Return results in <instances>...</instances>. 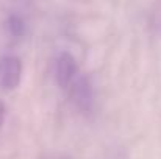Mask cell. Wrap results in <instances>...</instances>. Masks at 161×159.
Masks as SVG:
<instances>
[{
	"mask_svg": "<svg viewBox=\"0 0 161 159\" xmlns=\"http://www.w3.org/2000/svg\"><path fill=\"white\" fill-rule=\"evenodd\" d=\"M69 92V98L72 105L80 112L89 114L94 106V91L91 86V81L85 75H78L72 80L69 87L66 89Z\"/></svg>",
	"mask_w": 161,
	"mask_h": 159,
	"instance_id": "6da1fadb",
	"label": "cell"
},
{
	"mask_svg": "<svg viewBox=\"0 0 161 159\" xmlns=\"http://www.w3.org/2000/svg\"><path fill=\"white\" fill-rule=\"evenodd\" d=\"M22 61L17 56H5L0 59V87L3 91H14L22 80Z\"/></svg>",
	"mask_w": 161,
	"mask_h": 159,
	"instance_id": "7a4b0ae2",
	"label": "cell"
},
{
	"mask_svg": "<svg viewBox=\"0 0 161 159\" xmlns=\"http://www.w3.org/2000/svg\"><path fill=\"white\" fill-rule=\"evenodd\" d=\"M78 73V66L75 58L67 52H63L56 59V69H55V78L61 89H67L72 80Z\"/></svg>",
	"mask_w": 161,
	"mask_h": 159,
	"instance_id": "3957f363",
	"label": "cell"
},
{
	"mask_svg": "<svg viewBox=\"0 0 161 159\" xmlns=\"http://www.w3.org/2000/svg\"><path fill=\"white\" fill-rule=\"evenodd\" d=\"M6 25H8L9 33H11L14 38L24 36V33H25V22H24V19H22L20 16L11 14V16L8 17V20H6Z\"/></svg>",
	"mask_w": 161,
	"mask_h": 159,
	"instance_id": "277c9868",
	"label": "cell"
},
{
	"mask_svg": "<svg viewBox=\"0 0 161 159\" xmlns=\"http://www.w3.org/2000/svg\"><path fill=\"white\" fill-rule=\"evenodd\" d=\"M5 103L0 100V128H2V125H3V120H5Z\"/></svg>",
	"mask_w": 161,
	"mask_h": 159,
	"instance_id": "5b68a950",
	"label": "cell"
},
{
	"mask_svg": "<svg viewBox=\"0 0 161 159\" xmlns=\"http://www.w3.org/2000/svg\"><path fill=\"white\" fill-rule=\"evenodd\" d=\"M61 159H67V158H61Z\"/></svg>",
	"mask_w": 161,
	"mask_h": 159,
	"instance_id": "8992f818",
	"label": "cell"
}]
</instances>
